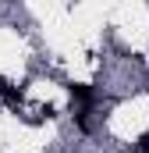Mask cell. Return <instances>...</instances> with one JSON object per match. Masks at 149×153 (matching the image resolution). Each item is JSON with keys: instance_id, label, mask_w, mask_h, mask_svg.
<instances>
[{"instance_id": "7a4b0ae2", "label": "cell", "mask_w": 149, "mask_h": 153, "mask_svg": "<svg viewBox=\"0 0 149 153\" xmlns=\"http://www.w3.org/2000/svg\"><path fill=\"white\" fill-rule=\"evenodd\" d=\"M0 100H4L7 107H14V111H18V107L25 103V85H7V93H4Z\"/></svg>"}, {"instance_id": "3957f363", "label": "cell", "mask_w": 149, "mask_h": 153, "mask_svg": "<svg viewBox=\"0 0 149 153\" xmlns=\"http://www.w3.org/2000/svg\"><path fill=\"white\" fill-rule=\"evenodd\" d=\"M74 128L82 135H89L92 132V111H74Z\"/></svg>"}, {"instance_id": "5b68a950", "label": "cell", "mask_w": 149, "mask_h": 153, "mask_svg": "<svg viewBox=\"0 0 149 153\" xmlns=\"http://www.w3.org/2000/svg\"><path fill=\"white\" fill-rule=\"evenodd\" d=\"M7 85H11V82H7V78L0 75V96H4V93H7Z\"/></svg>"}, {"instance_id": "6da1fadb", "label": "cell", "mask_w": 149, "mask_h": 153, "mask_svg": "<svg viewBox=\"0 0 149 153\" xmlns=\"http://www.w3.org/2000/svg\"><path fill=\"white\" fill-rule=\"evenodd\" d=\"M68 96L78 111H92V103H96V89L85 82H68Z\"/></svg>"}, {"instance_id": "277c9868", "label": "cell", "mask_w": 149, "mask_h": 153, "mask_svg": "<svg viewBox=\"0 0 149 153\" xmlns=\"http://www.w3.org/2000/svg\"><path fill=\"white\" fill-rule=\"evenodd\" d=\"M131 150H135V153H149V132H142V135H139V143H135Z\"/></svg>"}]
</instances>
